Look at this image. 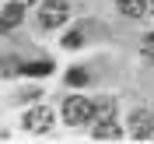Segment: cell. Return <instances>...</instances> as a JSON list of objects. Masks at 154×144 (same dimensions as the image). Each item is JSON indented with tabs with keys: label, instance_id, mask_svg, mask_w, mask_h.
<instances>
[{
	"label": "cell",
	"instance_id": "ba28073f",
	"mask_svg": "<svg viewBox=\"0 0 154 144\" xmlns=\"http://www.w3.org/2000/svg\"><path fill=\"white\" fill-rule=\"evenodd\" d=\"M25 74H49V63H28V67H21Z\"/></svg>",
	"mask_w": 154,
	"mask_h": 144
},
{
	"label": "cell",
	"instance_id": "277c9868",
	"mask_svg": "<svg viewBox=\"0 0 154 144\" xmlns=\"http://www.w3.org/2000/svg\"><path fill=\"white\" fill-rule=\"evenodd\" d=\"M49 126H53V113H49V109H32V113H25V130L46 134Z\"/></svg>",
	"mask_w": 154,
	"mask_h": 144
},
{
	"label": "cell",
	"instance_id": "4fadbf2b",
	"mask_svg": "<svg viewBox=\"0 0 154 144\" xmlns=\"http://www.w3.org/2000/svg\"><path fill=\"white\" fill-rule=\"evenodd\" d=\"M18 4H32V0H18Z\"/></svg>",
	"mask_w": 154,
	"mask_h": 144
},
{
	"label": "cell",
	"instance_id": "5bb4252c",
	"mask_svg": "<svg viewBox=\"0 0 154 144\" xmlns=\"http://www.w3.org/2000/svg\"><path fill=\"white\" fill-rule=\"evenodd\" d=\"M151 11H154V0H151Z\"/></svg>",
	"mask_w": 154,
	"mask_h": 144
},
{
	"label": "cell",
	"instance_id": "30bf717a",
	"mask_svg": "<svg viewBox=\"0 0 154 144\" xmlns=\"http://www.w3.org/2000/svg\"><path fill=\"white\" fill-rule=\"evenodd\" d=\"M63 42H67V49H77V46H81V32H70Z\"/></svg>",
	"mask_w": 154,
	"mask_h": 144
},
{
	"label": "cell",
	"instance_id": "3957f363",
	"mask_svg": "<svg viewBox=\"0 0 154 144\" xmlns=\"http://www.w3.org/2000/svg\"><path fill=\"white\" fill-rule=\"evenodd\" d=\"M130 123H133L130 134H133L137 141H147V137L154 134V113H151V109H137V113L130 116Z\"/></svg>",
	"mask_w": 154,
	"mask_h": 144
},
{
	"label": "cell",
	"instance_id": "7a4b0ae2",
	"mask_svg": "<svg viewBox=\"0 0 154 144\" xmlns=\"http://www.w3.org/2000/svg\"><path fill=\"white\" fill-rule=\"evenodd\" d=\"M67 4L63 0H46L42 4V11H38V21H42V28H56V25H63L67 21Z\"/></svg>",
	"mask_w": 154,
	"mask_h": 144
},
{
	"label": "cell",
	"instance_id": "8fae6325",
	"mask_svg": "<svg viewBox=\"0 0 154 144\" xmlns=\"http://www.w3.org/2000/svg\"><path fill=\"white\" fill-rule=\"evenodd\" d=\"M144 53L154 60V35H147V39H144Z\"/></svg>",
	"mask_w": 154,
	"mask_h": 144
},
{
	"label": "cell",
	"instance_id": "8992f818",
	"mask_svg": "<svg viewBox=\"0 0 154 144\" xmlns=\"http://www.w3.org/2000/svg\"><path fill=\"white\" fill-rule=\"evenodd\" d=\"M119 11L126 18H140V14H147V4L144 0H119Z\"/></svg>",
	"mask_w": 154,
	"mask_h": 144
},
{
	"label": "cell",
	"instance_id": "6da1fadb",
	"mask_svg": "<svg viewBox=\"0 0 154 144\" xmlns=\"http://www.w3.org/2000/svg\"><path fill=\"white\" fill-rule=\"evenodd\" d=\"M63 120H67L70 126L91 123V120H95V102L84 98V95H70L67 102H63Z\"/></svg>",
	"mask_w": 154,
	"mask_h": 144
},
{
	"label": "cell",
	"instance_id": "9c48e42d",
	"mask_svg": "<svg viewBox=\"0 0 154 144\" xmlns=\"http://www.w3.org/2000/svg\"><path fill=\"white\" fill-rule=\"evenodd\" d=\"M67 81H70V85H84V81H88V74H84V70H70V74H67Z\"/></svg>",
	"mask_w": 154,
	"mask_h": 144
},
{
	"label": "cell",
	"instance_id": "7c38bea8",
	"mask_svg": "<svg viewBox=\"0 0 154 144\" xmlns=\"http://www.w3.org/2000/svg\"><path fill=\"white\" fill-rule=\"evenodd\" d=\"M0 70H4V74H18V63H14V60H4V67H0Z\"/></svg>",
	"mask_w": 154,
	"mask_h": 144
},
{
	"label": "cell",
	"instance_id": "52a82bcc",
	"mask_svg": "<svg viewBox=\"0 0 154 144\" xmlns=\"http://www.w3.org/2000/svg\"><path fill=\"white\" fill-rule=\"evenodd\" d=\"M95 137L98 141H119V126H109V120L102 126H95Z\"/></svg>",
	"mask_w": 154,
	"mask_h": 144
},
{
	"label": "cell",
	"instance_id": "5b68a950",
	"mask_svg": "<svg viewBox=\"0 0 154 144\" xmlns=\"http://www.w3.org/2000/svg\"><path fill=\"white\" fill-rule=\"evenodd\" d=\"M21 18H25V7L14 0V4L4 11V18H0V32H7V28H14V25H21Z\"/></svg>",
	"mask_w": 154,
	"mask_h": 144
}]
</instances>
